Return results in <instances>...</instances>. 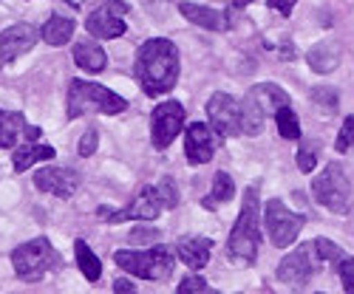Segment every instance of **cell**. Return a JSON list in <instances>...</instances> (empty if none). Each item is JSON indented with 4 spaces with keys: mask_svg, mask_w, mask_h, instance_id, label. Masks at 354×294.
<instances>
[{
    "mask_svg": "<svg viewBox=\"0 0 354 294\" xmlns=\"http://www.w3.org/2000/svg\"><path fill=\"white\" fill-rule=\"evenodd\" d=\"M136 79L147 97L170 94L179 79V48L165 37L145 40L136 51Z\"/></svg>",
    "mask_w": 354,
    "mask_h": 294,
    "instance_id": "6da1fadb",
    "label": "cell"
},
{
    "mask_svg": "<svg viewBox=\"0 0 354 294\" xmlns=\"http://www.w3.org/2000/svg\"><path fill=\"white\" fill-rule=\"evenodd\" d=\"M258 241H261V198H258V187H250L241 201L239 221H235L230 232L227 255L239 263H255Z\"/></svg>",
    "mask_w": 354,
    "mask_h": 294,
    "instance_id": "7a4b0ae2",
    "label": "cell"
},
{
    "mask_svg": "<svg viewBox=\"0 0 354 294\" xmlns=\"http://www.w3.org/2000/svg\"><path fill=\"white\" fill-rule=\"evenodd\" d=\"M128 108V102L113 94L111 88L100 85V82H88V79H71L68 82V119H80L85 113H122Z\"/></svg>",
    "mask_w": 354,
    "mask_h": 294,
    "instance_id": "3957f363",
    "label": "cell"
},
{
    "mask_svg": "<svg viewBox=\"0 0 354 294\" xmlns=\"http://www.w3.org/2000/svg\"><path fill=\"white\" fill-rule=\"evenodd\" d=\"M283 105H289V94L281 85H272V82L252 85L241 102V133L258 136L263 130V122L275 116V110Z\"/></svg>",
    "mask_w": 354,
    "mask_h": 294,
    "instance_id": "277c9868",
    "label": "cell"
},
{
    "mask_svg": "<svg viewBox=\"0 0 354 294\" xmlns=\"http://www.w3.org/2000/svg\"><path fill=\"white\" fill-rule=\"evenodd\" d=\"M12 266H15L17 277H23L26 283H37L46 275L60 269L63 257H60V252L51 246L48 238H32V241L20 244L12 252Z\"/></svg>",
    "mask_w": 354,
    "mask_h": 294,
    "instance_id": "5b68a950",
    "label": "cell"
},
{
    "mask_svg": "<svg viewBox=\"0 0 354 294\" xmlns=\"http://www.w3.org/2000/svg\"><path fill=\"white\" fill-rule=\"evenodd\" d=\"M113 263L120 269L145 277V280H165L173 272V252L167 246H153L147 252H113Z\"/></svg>",
    "mask_w": 354,
    "mask_h": 294,
    "instance_id": "8992f818",
    "label": "cell"
},
{
    "mask_svg": "<svg viewBox=\"0 0 354 294\" xmlns=\"http://www.w3.org/2000/svg\"><path fill=\"white\" fill-rule=\"evenodd\" d=\"M312 195L320 207H326L332 213H348L351 207V184L346 179V173L340 164H326V170L317 173V179L312 182Z\"/></svg>",
    "mask_w": 354,
    "mask_h": 294,
    "instance_id": "52a82bcc",
    "label": "cell"
},
{
    "mask_svg": "<svg viewBox=\"0 0 354 294\" xmlns=\"http://www.w3.org/2000/svg\"><path fill=\"white\" fill-rule=\"evenodd\" d=\"M263 224H267V232H270L272 246L286 249V246H292L295 241H298V235H301L306 218H304L301 213L286 210L283 201L272 198L267 207H263Z\"/></svg>",
    "mask_w": 354,
    "mask_h": 294,
    "instance_id": "ba28073f",
    "label": "cell"
},
{
    "mask_svg": "<svg viewBox=\"0 0 354 294\" xmlns=\"http://www.w3.org/2000/svg\"><path fill=\"white\" fill-rule=\"evenodd\" d=\"M320 272V255L315 249V244H301L295 252H289L281 266H278V280L289 288H304L306 283H312V277Z\"/></svg>",
    "mask_w": 354,
    "mask_h": 294,
    "instance_id": "9c48e42d",
    "label": "cell"
},
{
    "mask_svg": "<svg viewBox=\"0 0 354 294\" xmlns=\"http://www.w3.org/2000/svg\"><path fill=\"white\" fill-rule=\"evenodd\" d=\"M185 128V105L182 102H159L151 113V141L156 150L170 147V141Z\"/></svg>",
    "mask_w": 354,
    "mask_h": 294,
    "instance_id": "30bf717a",
    "label": "cell"
},
{
    "mask_svg": "<svg viewBox=\"0 0 354 294\" xmlns=\"http://www.w3.org/2000/svg\"><path fill=\"white\" fill-rule=\"evenodd\" d=\"M125 14H128V3L111 0V3L94 9L85 17V28L97 40H116L125 35Z\"/></svg>",
    "mask_w": 354,
    "mask_h": 294,
    "instance_id": "8fae6325",
    "label": "cell"
},
{
    "mask_svg": "<svg viewBox=\"0 0 354 294\" xmlns=\"http://www.w3.org/2000/svg\"><path fill=\"white\" fill-rule=\"evenodd\" d=\"M207 119L213 125V130L221 136V139H230V136H239L241 133V102H235L230 94L218 91L210 97L207 102Z\"/></svg>",
    "mask_w": 354,
    "mask_h": 294,
    "instance_id": "7c38bea8",
    "label": "cell"
},
{
    "mask_svg": "<svg viewBox=\"0 0 354 294\" xmlns=\"http://www.w3.org/2000/svg\"><path fill=\"white\" fill-rule=\"evenodd\" d=\"M165 207H162V201H159V193H156V187H145L133 201H131V207H125V210H120V213H111V210H100V218L105 221V224H122V221H153V218H159V213H162Z\"/></svg>",
    "mask_w": 354,
    "mask_h": 294,
    "instance_id": "4fadbf2b",
    "label": "cell"
},
{
    "mask_svg": "<svg viewBox=\"0 0 354 294\" xmlns=\"http://www.w3.org/2000/svg\"><path fill=\"white\" fill-rule=\"evenodd\" d=\"M37 37H40V32L28 23H15V26L3 28V32H0V71L9 63H15L17 57H23L26 51H32Z\"/></svg>",
    "mask_w": 354,
    "mask_h": 294,
    "instance_id": "5bb4252c",
    "label": "cell"
},
{
    "mask_svg": "<svg viewBox=\"0 0 354 294\" xmlns=\"http://www.w3.org/2000/svg\"><path fill=\"white\" fill-rule=\"evenodd\" d=\"M35 187L57 198H71L80 187V175L66 167H43L35 173Z\"/></svg>",
    "mask_w": 354,
    "mask_h": 294,
    "instance_id": "9a60e30c",
    "label": "cell"
},
{
    "mask_svg": "<svg viewBox=\"0 0 354 294\" xmlns=\"http://www.w3.org/2000/svg\"><path fill=\"white\" fill-rule=\"evenodd\" d=\"M185 153H187L190 164H207L213 159L216 139H213L210 125H204V122L187 125V130H185Z\"/></svg>",
    "mask_w": 354,
    "mask_h": 294,
    "instance_id": "2e32d148",
    "label": "cell"
},
{
    "mask_svg": "<svg viewBox=\"0 0 354 294\" xmlns=\"http://www.w3.org/2000/svg\"><path fill=\"white\" fill-rule=\"evenodd\" d=\"M40 128H28L26 116L17 110H0V147H17L20 139H37Z\"/></svg>",
    "mask_w": 354,
    "mask_h": 294,
    "instance_id": "e0dca14e",
    "label": "cell"
},
{
    "mask_svg": "<svg viewBox=\"0 0 354 294\" xmlns=\"http://www.w3.org/2000/svg\"><path fill=\"white\" fill-rule=\"evenodd\" d=\"M179 12H182L190 23H196V26H201V28H210V32H227V28H230V17H227L224 12H218V9H210V6H201V3H190V0H182Z\"/></svg>",
    "mask_w": 354,
    "mask_h": 294,
    "instance_id": "ac0fdd59",
    "label": "cell"
},
{
    "mask_svg": "<svg viewBox=\"0 0 354 294\" xmlns=\"http://www.w3.org/2000/svg\"><path fill=\"white\" fill-rule=\"evenodd\" d=\"M74 63L82 71H88V74H100L108 66V54L102 51V46L97 43V37H85V40H80L74 46Z\"/></svg>",
    "mask_w": 354,
    "mask_h": 294,
    "instance_id": "d6986e66",
    "label": "cell"
},
{
    "mask_svg": "<svg viewBox=\"0 0 354 294\" xmlns=\"http://www.w3.org/2000/svg\"><path fill=\"white\" fill-rule=\"evenodd\" d=\"M176 252H179V257H182L185 266H190V269H204V266L210 263L213 241L193 235V238H182L179 246H176Z\"/></svg>",
    "mask_w": 354,
    "mask_h": 294,
    "instance_id": "ffe728a7",
    "label": "cell"
},
{
    "mask_svg": "<svg viewBox=\"0 0 354 294\" xmlns=\"http://www.w3.org/2000/svg\"><path fill=\"white\" fill-rule=\"evenodd\" d=\"M77 32V23L74 17H66V14H51L43 28H40V40L48 43V46H66Z\"/></svg>",
    "mask_w": 354,
    "mask_h": 294,
    "instance_id": "44dd1931",
    "label": "cell"
},
{
    "mask_svg": "<svg viewBox=\"0 0 354 294\" xmlns=\"http://www.w3.org/2000/svg\"><path fill=\"white\" fill-rule=\"evenodd\" d=\"M54 156H57V150L51 144H17L12 153V167L17 173H23L28 167H35L37 161H51Z\"/></svg>",
    "mask_w": 354,
    "mask_h": 294,
    "instance_id": "7402d4cb",
    "label": "cell"
},
{
    "mask_svg": "<svg viewBox=\"0 0 354 294\" xmlns=\"http://www.w3.org/2000/svg\"><path fill=\"white\" fill-rule=\"evenodd\" d=\"M309 66L317 71V74H332L335 68H337V63H340V48L332 43V40H326V43H317L312 51H309Z\"/></svg>",
    "mask_w": 354,
    "mask_h": 294,
    "instance_id": "603a6c76",
    "label": "cell"
},
{
    "mask_svg": "<svg viewBox=\"0 0 354 294\" xmlns=\"http://www.w3.org/2000/svg\"><path fill=\"white\" fill-rule=\"evenodd\" d=\"M74 255H77V266H80V272H82V277L85 280H100L102 277V263H100V257L91 252V246H88L85 241H77L74 244Z\"/></svg>",
    "mask_w": 354,
    "mask_h": 294,
    "instance_id": "cb8c5ba5",
    "label": "cell"
},
{
    "mask_svg": "<svg viewBox=\"0 0 354 294\" xmlns=\"http://www.w3.org/2000/svg\"><path fill=\"white\" fill-rule=\"evenodd\" d=\"M232 195H235V184H232V179H230L224 170H218V173H216V179H213V190H210V195L204 198L201 204H204L207 210H216L218 204L230 201Z\"/></svg>",
    "mask_w": 354,
    "mask_h": 294,
    "instance_id": "d4e9b609",
    "label": "cell"
},
{
    "mask_svg": "<svg viewBox=\"0 0 354 294\" xmlns=\"http://www.w3.org/2000/svg\"><path fill=\"white\" fill-rule=\"evenodd\" d=\"M275 125H278V133H281L283 139H289V141L301 139V122H298V113H295L289 105H283V108H278V110H275Z\"/></svg>",
    "mask_w": 354,
    "mask_h": 294,
    "instance_id": "484cf974",
    "label": "cell"
},
{
    "mask_svg": "<svg viewBox=\"0 0 354 294\" xmlns=\"http://www.w3.org/2000/svg\"><path fill=\"white\" fill-rule=\"evenodd\" d=\"M317 159H320V141L317 139H304L301 147H298V167H301V173H312L317 167Z\"/></svg>",
    "mask_w": 354,
    "mask_h": 294,
    "instance_id": "4316f807",
    "label": "cell"
},
{
    "mask_svg": "<svg viewBox=\"0 0 354 294\" xmlns=\"http://www.w3.org/2000/svg\"><path fill=\"white\" fill-rule=\"evenodd\" d=\"M337 275H340V283H343V291L354 294V257L343 255L337 260Z\"/></svg>",
    "mask_w": 354,
    "mask_h": 294,
    "instance_id": "83f0119b",
    "label": "cell"
},
{
    "mask_svg": "<svg viewBox=\"0 0 354 294\" xmlns=\"http://www.w3.org/2000/svg\"><path fill=\"white\" fill-rule=\"evenodd\" d=\"M354 147V116H346L343 125H340V133H337V153H346Z\"/></svg>",
    "mask_w": 354,
    "mask_h": 294,
    "instance_id": "f1b7e54d",
    "label": "cell"
},
{
    "mask_svg": "<svg viewBox=\"0 0 354 294\" xmlns=\"http://www.w3.org/2000/svg\"><path fill=\"white\" fill-rule=\"evenodd\" d=\"M156 193H159V201H162L165 210H173L176 204H179V195H176V182L173 179H162L159 187H156Z\"/></svg>",
    "mask_w": 354,
    "mask_h": 294,
    "instance_id": "f546056e",
    "label": "cell"
},
{
    "mask_svg": "<svg viewBox=\"0 0 354 294\" xmlns=\"http://www.w3.org/2000/svg\"><path fill=\"white\" fill-rule=\"evenodd\" d=\"M176 291L179 294H216L204 277H185L179 286H176Z\"/></svg>",
    "mask_w": 354,
    "mask_h": 294,
    "instance_id": "4dcf8cb0",
    "label": "cell"
},
{
    "mask_svg": "<svg viewBox=\"0 0 354 294\" xmlns=\"http://www.w3.org/2000/svg\"><path fill=\"white\" fill-rule=\"evenodd\" d=\"M315 249H317L320 260H335V263H337V260L346 255V252H343L340 246H335L329 238H317V241H315Z\"/></svg>",
    "mask_w": 354,
    "mask_h": 294,
    "instance_id": "1f68e13d",
    "label": "cell"
},
{
    "mask_svg": "<svg viewBox=\"0 0 354 294\" xmlns=\"http://www.w3.org/2000/svg\"><path fill=\"white\" fill-rule=\"evenodd\" d=\"M97 144H100V133H97L94 128H88V130L82 133V139H80V156H82V159L94 156V153H97Z\"/></svg>",
    "mask_w": 354,
    "mask_h": 294,
    "instance_id": "d6a6232c",
    "label": "cell"
},
{
    "mask_svg": "<svg viewBox=\"0 0 354 294\" xmlns=\"http://www.w3.org/2000/svg\"><path fill=\"white\" fill-rule=\"evenodd\" d=\"M312 99L320 102L323 108H329V110H332V108L337 105L340 97H337V91H332V88H315V91H312Z\"/></svg>",
    "mask_w": 354,
    "mask_h": 294,
    "instance_id": "836d02e7",
    "label": "cell"
},
{
    "mask_svg": "<svg viewBox=\"0 0 354 294\" xmlns=\"http://www.w3.org/2000/svg\"><path fill=\"white\" fill-rule=\"evenodd\" d=\"M295 3H298V0H267V6H270V9H275V12H281L283 17H289V14H292Z\"/></svg>",
    "mask_w": 354,
    "mask_h": 294,
    "instance_id": "e575fe53",
    "label": "cell"
},
{
    "mask_svg": "<svg viewBox=\"0 0 354 294\" xmlns=\"http://www.w3.org/2000/svg\"><path fill=\"white\" fill-rule=\"evenodd\" d=\"M156 238H159V232H151V229H136V232L131 235L133 244H151V241H156Z\"/></svg>",
    "mask_w": 354,
    "mask_h": 294,
    "instance_id": "d590c367",
    "label": "cell"
},
{
    "mask_svg": "<svg viewBox=\"0 0 354 294\" xmlns=\"http://www.w3.org/2000/svg\"><path fill=\"white\" fill-rule=\"evenodd\" d=\"M142 6L151 12V14H162L165 6H167V0H142Z\"/></svg>",
    "mask_w": 354,
    "mask_h": 294,
    "instance_id": "8d00e7d4",
    "label": "cell"
},
{
    "mask_svg": "<svg viewBox=\"0 0 354 294\" xmlns=\"http://www.w3.org/2000/svg\"><path fill=\"white\" fill-rule=\"evenodd\" d=\"M113 291L131 294V291H136V283H131V280H113Z\"/></svg>",
    "mask_w": 354,
    "mask_h": 294,
    "instance_id": "74e56055",
    "label": "cell"
},
{
    "mask_svg": "<svg viewBox=\"0 0 354 294\" xmlns=\"http://www.w3.org/2000/svg\"><path fill=\"white\" fill-rule=\"evenodd\" d=\"M66 3H68L71 9H82V6H85V0H66Z\"/></svg>",
    "mask_w": 354,
    "mask_h": 294,
    "instance_id": "f35d334b",
    "label": "cell"
},
{
    "mask_svg": "<svg viewBox=\"0 0 354 294\" xmlns=\"http://www.w3.org/2000/svg\"><path fill=\"white\" fill-rule=\"evenodd\" d=\"M250 3H252V0H232L235 9H244V6H250Z\"/></svg>",
    "mask_w": 354,
    "mask_h": 294,
    "instance_id": "ab89813d",
    "label": "cell"
}]
</instances>
